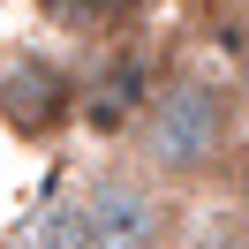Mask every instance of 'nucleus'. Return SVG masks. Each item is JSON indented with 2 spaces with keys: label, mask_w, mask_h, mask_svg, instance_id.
Segmentation results:
<instances>
[{
  "label": "nucleus",
  "mask_w": 249,
  "mask_h": 249,
  "mask_svg": "<svg viewBox=\"0 0 249 249\" xmlns=\"http://www.w3.org/2000/svg\"><path fill=\"white\" fill-rule=\"evenodd\" d=\"M0 121L16 136H53L76 121V76L46 53H16L0 61Z\"/></svg>",
  "instance_id": "nucleus-3"
},
{
  "label": "nucleus",
  "mask_w": 249,
  "mask_h": 249,
  "mask_svg": "<svg viewBox=\"0 0 249 249\" xmlns=\"http://www.w3.org/2000/svg\"><path fill=\"white\" fill-rule=\"evenodd\" d=\"M227 91H234V113L249 121V46H242V61H234V83H227Z\"/></svg>",
  "instance_id": "nucleus-7"
},
{
  "label": "nucleus",
  "mask_w": 249,
  "mask_h": 249,
  "mask_svg": "<svg viewBox=\"0 0 249 249\" xmlns=\"http://www.w3.org/2000/svg\"><path fill=\"white\" fill-rule=\"evenodd\" d=\"M234 212H242V227H249V159L234 166Z\"/></svg>",
  "instance_id": "nucleus-8"
},
{
  "label": "nucleus",
  "mask_w": 249,
  "mask_h": 249,
  "mask_svg": "<svg viewBox=\"0 0 249 249\" xmlns=\"http://www.w3.org/2000/svg\"><path fill=\"white\" fill-rule=\"evenodd\" d=\"M38 249H83V212H76V189L38 219Z\"/></svg>",
  "instance_id": "nucleus-5"
},
{
  "label": "nucleus",
  "mask_w": 249,
  "mask_h": 249,
  "mask_svg": "<svg viewBox=\"0 0 249 249\" xmlns=\"http://www.w3.org/2000/svg\"><path fill=\"white\" fill-rule=\"evenodd\" d=\"M234 143H242V113H234V91L219 76H174L136 113V166L159 174L166 189L227 174Z\"/></svg>",
  "instance_id": "nucleus-1"
},
{
  "label": "nucleus",
  "mask_w": 249,
  "mask_h": 249,
  "mask_svg": "<svg viewBox=\"0 0 249 249\" xmlns=\"http://www.w3.org/2000/svg\"><path fill=\"white\" fill-rule=\"evenodd\" d=\"M61 8L83 23V31H121V23L136 16V0H61Z\"/></svg>",
  "instance_id": "nucleus-6"
},
{
  "label": "nucleus",
  "mask_w": 249,
  "mask_h": 249,
  "mask_svg": "<svg viewBox=\"0 0 249 249\" xmlns=\"http://www.w3.org/2000/svg\"><path fill=\"white\" fill-rule=\"evenodd\" d=\"M83 212V249H166L174 234V196L143 166H98L76 189Z\"/></svg>",
  "instance_id": "nucleus-2"
},
{
  "label": "nucleus",
  "mask_w": 249,
  "mask_h": 249,
  "mask_svg": "<svg viewBox=\"0 0 249 249\" xmlns=\"http://www.w3.org/2000/svg\"><path fill=\"white\" fill-rule=\"evenodd\" d=\"M212 249H249V227H234L227 242H212Z\"/></svg>",
  "instance_id": "nucleus-9"
},
{
  "label": "nucleus",
  "mask_w": 249,
  "mask_h": 249,
  "mask_svg": "<svg viewBox=\"0 0 249 249\" xmlns=\"http://www.w3.org/2000/svg\"><path fill=\"white\" fill-rule=\"evenodd\" d=\"M143 98H151V61H143L136 46H106L98 76L76 83V113H91L98 128H128L143 113Z\"/></svg>",
  "instance_id": "nucleus-4"
}]
</instances>
